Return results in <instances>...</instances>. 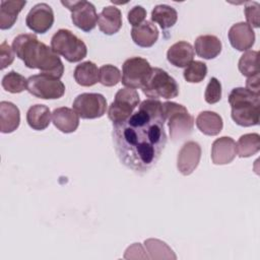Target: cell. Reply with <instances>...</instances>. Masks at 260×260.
Instances as JSON below:
<instances>
[{
  "mask_svg": "<svg viewBox=\"0 0 260 260\" xmlns=\"http://www.w3.org/2000/svg\"><path fill=\"white\" fill-rule=\"evenodd\" d=\"M162 104L143 101L124 122L113 125V141L120 161L136 173L148 172L159 159L167 144Z\"/></svg>",
  "mask_w": 260,
  "mask_h": 260,
  "instance_id": "6da1fadb",
  "label": "cell"
},
{
  "mask_svg": "<svg viewBox=\"0 0 260 260\" xmlns=\"http://www.w3.org/2000/svg\"><path fill=\"white\" fill-rule=\"evenodd\" d=\"M12 49L15 55L30 69H39L42 73L61 78L64 65L52 48L38 40L36 35L22 34L14 38Z\"/></svg>",
  "mask_w": 260,
  "mask_h": 260,
  "instance_id": "7a4b0ae2",
  "label": "cell"
},
{
  "mask_svg": "<svg viewBox=\"0 0 260 260\" xmlns=\"http://www.w3.org/2000/svg\"><path fill=\"white\" fill-rule=\"evenodd\" d=\"M232 119L243 127L258 125L260 115V95L244 87L234 88L229 95Z\"/></svg>",
  "mask_w": 260,
  "mask_h": 260,
  "instance_id": "3957f363",
  "label": "cell"
},
{
  "mask_svg": "<svg viewBox=\"0 0 260 260\" xmlns=\"http://www.w3.org/2000/svg\"><path fill=\"white\" fill-rule=\"evenodd\" d=\"M162 114L165 120L168 121L170 136L173 141L182 140L191 134L194 118L183 105L165 102L162 104Z\"/></svg>",
  "mask_w": 260,
  "mask_h": 260,
  "instance_id": "277c9868",
  "label": "cell"
},
{
  "mask_svg": "<svg viewBox=\"0 0 260 260\" xmlns=\"http://www.w3.org/2000/svg\"><path fill=\"white\" fill-rule=\"evenodd\" d=\"M53 51L63 56L68 62L75 63L84 59L87 55V48L84 42L75 36L71 30L61 28L51 39Z\"/></svg>",
  "mask_w": 260,
  "mask_h": 260,
  "instance_id": "5b68a950",
  "label": "cell"
},
{
  "mask_svg": "<svg viewBox=\"0 0 260 260\" xmlns=\"http://www.w3.org/2000/svg\"><path fill=\"white\" fill-rule=\"evenodd\" d=\"M143 93L153 100L173 99L179 94V85L175 78L158 67L151 69L150 75L142 86Z\"/></svg>",
  "mask_w": 260,
  "mask_h": 260,
  "instance_id": "8992f818",
  "label": "cell"
},
{
  "mask_svg": "<svg viewBox=\"0 0 260 260\" xmlns=\"http://www.w3.org/2000/svg\"><path fill=\"white\" fill-rule=\"evenodd\" d=\"M26 90L36 98L43 100H56L65 93V85L60 78L40 73L27 78Z\"/></svg>",
  "mask_w": 260,
  "mask_h": 260,
  "instance_id": "52a82bcc",
  "label": "cell"
},
{
  "mask_svg": "<svg viewBox=\"0 0 260 260\" xmlns=\"http://www.w3.org/2000/svg\"><path fill=\"white\" fill-rule=\"evenodd\" d=\"M139 101V94L136 89L129 87L119 89L108 111V117L113 122V125L127 120L133 114Z\"/></svg>",
  "mask_w": 260,
  "mask_h": 260,
  "instance_id": "ba28073f",
  "label": "cell"
},
{
  "mask_svg": "<svg viewBox=\"0 0 260 260\" xmlns=\"http://www.w3.org/2000/svg\"><path fill=\"white\" fill-rule=\"evenodd\" d=\"M152 67L149 62L142 57H131L122 66L121 82L129 88H142L150 75Z\"/></svg>",
  "mask_w": 260,
  "mask_h": 260,
  "instance_id": "9c48e42d",
  "label": "cell"
},
{
  "mask_svg": "<svg viewBox=\"0 0 260 260\" xmlns=\"http://www.w3.org/2000/svg\"><path fill=\"white\" fill-rule=\"evenodd\" d=\"M61 4L71 11V19L75 26L86 32L95 27L99 15L91 2L85 0L61 1Z\"/></svg>",
  "mask_w": 260,
  "mask_h": 260,
  "instance_id": "30bf717a",
  "label": "cell"
},
{
  "mask_svg": "<svg viewBox=\"0 0 260 260\" xmlns=\"http://www.w3.org/2000/svg\"><path fill=\"white\" fill-rule=\"evenodd\" d=\"M72 107L82 119H96L106 114L108 105L103 94L84 92L75 98Z\"/></svg>",
  "mask_w": 260,
  "mask_h": 260,
  "instance_id": "8fae6325",
  "label": "cell"
},
{
  "mask_svg": "<svg viewBox=\"0 0 260 260\" xmlns=\"http://www.w3.org/2000/svg\"><path fill=\"white\" fill-rule=\"evenodd\" d=\"M27 27L37 34L47 32L54 23V11L47 3L36 4L25 18Z\"/></svg>",
  "mask_w": 260,
  "mask_h": 260,
  "instance_id": "7c38bea8",
  "label": "cell"
},
{
  "mask_svg": "<svg viewBox=\"0 0 260 260\" xmlns=\"http://www.w3.org/2000/svg\"><path fill=\"white\" fill-rule=\"evenodd\" d=\"M201 157V147L196 141L190 140L184 143L178 152L177 157V168L178 171L184 175L188 176L192 174L199 165Z\"/></svg>",
  "mask_w": 260,
  "mask_h": 260,
  "instance_id": "4fadbf2b",
  "label": "cell"
},
{
  "mask_svg": "<svg viewBox=\"0 0 260 260\" xmlns=\"http://www.w3.org/2000/svg\"><path fill=\"white\" fill-rule=\"evenodd\" d=\"M237 154V143L233 138L222 136L213 141L211 159L214 165H228L235 159Z\"/></svg>",
  "mask_w": 260,
  "mask_h": 260,
  "instance_id": "5bb4252c",
  "label": "cell"
},
{
  "mask_svg": "<svg viewBox=\"0 0 260 260\" xmlns=\"http://www.w3.org/2000/svg\"><path fill=\"white\" fill-rule=\"evenodd\" d=\"M229 41L238 51H248L255 43V32L246 22H238L229 30Z\"/></svg>",
  "mask_w": 260,
  "mask_h": 260,
  "instance_id": "9a60e30c",
  "label": "cell"
},
{
  "mask_svg": "<svg viewBox=\"0 0 260 260\" xmlns=\"http://www.w3.org/2000/svg\"><path fill=\"white\" fill-rule=\"evenodd\" d=\"M194 49L192 45L185 41H180L172 45L167 52L168 61L179 68L187 67L194 58Z\"/></svg>",
  "mask_w": 260,
  "mask_h": 260,
  "instance_id": "2e32d148",
  "label": "cell"
},
{
  "mask_svg": "<svg viewBox=\"0 0 260 260\" xmlns=\"http://www.w3.org/2000/svg\"><path fill=\"white\" fill-rule=\"evenodd\" d=\"M52 122L61 132L72 133L79 126V116L74 110L67 107H61L53 111Z\"/></svg>",
  "mask_w": 260,
  "mask_h": 260,
  "instance_id": "e0dca14e",
  "label": "cell"
},
{
  "mask_svg": "<svg viewBox=\"0 0 260 260\" xmlns=\"http://www.w3.org/2000/svg\"><path fill=\"white\" fill-rule=\"evenodd\" d=\"M122 22V13L116 6H107L99 14L98 25L105 35L111 36L118 32Z\"/></svg>",
  "mask_w": 260,
  "mask_h": 260,
  "instance_id": "ac0fdd59",
  "label": "cell"
},
{
  "mask_svg": "<svg viewBox=\"0 0 260 260\" xmlns=\"http://www.w3.org/2000/svg\"><path fill=\"white\" fill-rule=\"evenodd\" d=\"M133 42L142 48H149L155 44L158 39V29L151 21L145 20L138 26L131 29Z\"/></svg>",
  "mask_w": 260,
  "mask_h": 260,
  "instance_id": "d6986e66",
  "label": "cell"
},
{
  "mask_svg": "<svg viewBox=\"0 0 260 260\" xmlns=\"http://www.w3.org/2000/svg\"><path fill=\"white\" fill-rule=\"evenodd\" d=\"M221 42L213 35H202L199 36L194 45L196 54L203 59L209 60L217 57L221 52Z\"/></svg>",
  "mask_w": 260,
  "mask_h": 260,
  "instance_id": "ffe728a7",
  "label": "cell"
},
{
  "mask_svg": "<svg viewBox=\"0 0 260 260\" xmlns=\"http://www.w3.org/2000/svg\"><path fill=\"white\" fill-rule=\"evenodd\" d=\"M20 123L19 109L10 102L0 103V129L2 133L15 131Z\"/></svg>",
  "mask_w": 260,
  "mask_h": 260,
  "instance_id": "44dd1931",
  "label": "cell"
},
{
  "mask_svg": "<svg viewBox=\"0 0 260 260\" xmlns=\"http://www.w3.org/2000/svg\"><path fill=\"white\" fill-rule=\"evenodd\" d=\"M196 126L205 135L215 136L222 130V118L215 112L203 111L196 118Z\"/></svg>",
  "mask_w": 260,
  "mask_h": 260,
  "instance_id": "7402d4cb",
  "label": "cell"
},
{
  "mask_svg": "<svg viewBox=\"0 0 260 260\" xmlns=\"http://www.w3.org/2000/svg\"><path fill=\"white\" fill-rule=\"evenodd\" d=\"M25 4L26 1L2 0L0 4V28L8 29L12 27Z\"/></svg>",
  "mask_w": 260,
  "mask_h": 260,
  "instance_id": "603a6c76",
  "label": "cell"
},
{
  "mask_svg": "<svg viewBox=\"0 0 260 260\" xmlns=\"http://www.w3.org/2000/svg\"><path fill=\"white\" fill-rule=\"evenodd\" d=\"M26 122L34 130H44L51 123L50 109L45 105L31 106L26 113Z\"/></svg>",
  "mask_w": 260,
  "mask_h": 260,
  "instance_id": "cb8c5ba5",
  "label": "cell"
},
{
  "mask_svg": "<svg viewBox=\"0 0 260 260\" xmlns=\"http://www.w3.org/2000/svg\"><path fill=\"white\" fill-rule=\"evenodd\" d=\"M74 79L81 86H92L99 81L98 66L91 61L78 64L74 70Z\"/></svg>",
  "mask_w": 260,
  "mask_h": 260,
  "instance_id": "d4e9b609",
  "label": "cell"
},
{
  "mask_svg": "<svg viewBox=\"0 0 260 260\" xmlns=\"http://www.w3.org/2000/svg\"><path fill=\"white\" fill-rule=\"evenodd\" d=\"M151 20L157 22L162 29H167L176 24L178 20V12L170 5L159 4L152 9Z\"/></svg>",
  "mask_w": 260,
  "mask_h": 260,
  "instance_id": "484cf974",
  "label": "cell"
},
{
  "mask_svg": "<svg viewBox=\"0 0 260 260\" xmlns=\"http://www.w3.org/2000/svg\"><path fill=\"white\" fill-rule=\"evenodd\" d=\"M240 157H249L256 154L260 149V136L258 133H248L242 135L237 143Z\"/></svg>",
  "mask_w": 260,
  "mask_h": 260,
  "instance_id": "4316f807",
  "label": "cell"
},
{
  "mask_svg": "<svg viewBox=\"0 0 260 260\" xmlns=\"http://www.w3.org/2000/svg\"><path fill=\"white\" fill-rule=\"evenodd\" d=\"M144 246L149 253V259H177L174 251L158 239H147Z\"/></svg>",
  "mask_w": 260,
  "mask_h": 260,
  "instance_id": "83f0119b",
  "label": "cell"
},
{
  "mask_svg": "<svg viewBox=\"0 0 260 260\" xmlns=\"http://www.w3.org/2000/svg\"><path fill=\"white\" fill-rule=\"evenodd\" d=\"M258 51H247L239 60V70L245 76H253L259 73L258 67Z\"/></svg>",
  "mask_w": 260,
  "mask_h": 260,
  "instance_id": "f1b7e54d",
  "label": "cell"
},
{
  "mask_svg": "<svg viewBox=\"0 0 260 260\" xmlns=\"http://www.w3.org/2000/svg\"><path fill=\"white\" fill-rule=\"evenodd\" d=\"M1 84L6 91L11 93H19L27 88V79H25L21 74L12 70L3 76Z\"/></svg>",
  "mask_w": 260,
  "mask_h": 260,
  "instance_id": "f546056e",
  "label": "cell"
},
{
  "mask_svg": "<svg viewBox=\"0 0 260 260\" xmlns=\"http://www.w3.org/2000/svg\"><path fill=\"white\" fill-rule=\"evenodd\" d=\"M207 74V66L201 61H192L184 70V78L191 83L201 82Z\"/></svg>",
  "mask_w": 260,
  "mask_h": 260,
  "instance_id": "4dcf8cb0",
  "label": "cell"
},
{
  "mask_svg": "<svg viewBox=\"0 0 260 260\" xmlns=\"http://www.w3.org/2000/svg\"><path fill=\"white\" fill-rule=\"evenodd\" d=\"M121 80V72L118 67L106 64L99 69V82L105 86H115Z\"/></svg>",
  "mask_w": 260,
  "mask_h": 260,
  "instance_id": "1f68e13d",
  "label": "cell"
},
{
  "mask_svg": "<svg viewBox=\"0 0 260 260\" xmlns=\"http://www.w3.org/2000/svg\"><path fill=\"white\" fill-rule=\"evenodd\" d=\"M204 99H205V102L210 105L215 104L220 101L221 84L217 78H215V77L210 78V80L206 86L205 92H204Z\"/></svg>",
  "mask_w": 260,
  "mask_h": 260,
  "instance_id": "d6a6232c",
  "label": "cell"
},
{
  "mask_svg": "<svg viewBox=\"0 0 260 260\" xmlns=\"http://www.w3.org/2000/svg\"><path fill=\"white\" fill-rule=\"evenodd\" d=\"M259 8H260V5L256 1H249L246 3L244 11H245L247 22L251 27L252 26L259 27V24H260Z\"/></svg>",
  "mask_w": 260,
  "mask_h": 260,
  "instance_id": "836d02e7",
  "label": "cell"
},
{
  "mask_svg": "<svg viewBox=\"0 0 260 260\" xmlns=\"http://www.w3.org/2000/svg\"><path fill=\"white\" fill-rule=\"evenodd\" d=\"M145 17H146V10H145V8H143L140 5L134 6L128 12V21L130 22V24L133 27L138 26L142 22H144Z\"/></svg>",
  "mask_w": 260,
  "mask_h": 260,
  "instance_id": "e575fe53",
  "label": "cell"
},
{
  "mask_svg": "<svg viewBox=\"0 0 260 260\" xmlns=\"http://www.w3.org/2000/svg\"><path fill=\"white\" fill-rule=\"evenodd\" d=\"M0 59H1V69H5L14 61V51L13 49L7 44L6 41L2 42L0 45Z\"/></svg>",
  "mask_w": 260,
  "mask_h": 260,
  "instance_id": "d590c367",
  "label": "cell"
},
{
  "mask_svg": "<svg viewBox=\"0 0 260 260\" xmlns=\"http://www.w3.org/2000/svg\"><path fill=\"white\" fill-rule=\"evenodd\" d=\"M124 258L125 259H137V258L148 259L149 257L147 256L146 251L143 249L141 244L134 243L133 245H131L127 248V250L125 251Z\"/></svg>",
  "mask_w": 260,
  "mask_h": 260,
  "instance_id": "8d00e7d4",
  "label": "cell"
},
{
  "mask_svg": "<svg viewBox=\"0 0 260 260\" xmlns=\"http://www.w3.org/2000/svg\"><path fill=\"white\" fill-rule=\"evenodd\" d=\"M246 88L254 93L259 94V73L250 76L246 81Z\"/></svg>",
  "mask_w": 260,
  "mask_h": 260,
  "instance_id": "74e56055",
  "label": "cell"
}]
</instances>
